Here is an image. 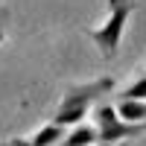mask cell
<instances>
[{
    "mask_svg": "<svg viewBox=\"0 0 146 146\" xmlns=\"http://www.w3.org/2000/svg\"><path fill=\"white\" fill-rule=\"evenodd\" d=\"M62 140H64V126L47 123V126H41V129L35 131V135H32L29 146H58Z\"/></svg>",
    "mask_w": 146,
    "mask_h": 146,
    "instance_id": "8992f818",
    "label": "cell"
},
{
    "mask_svg": "<svg viewBox=\"0 0 146 146\" xmlns=\"http://www.w3.org/2000/svg\"><path fill=\"white\" fill-rule=\"evenodd\" d=\"M96 143H100L96 140V129L88 126V123H79V126H73L64 135V140L58 146H96Z\"/></svg>",
    "mask_w": 146,
    "mask_h": 146,
    "instance_id": "277c9868",
    "label": "cell"
},
{
    "mask_svg": "<svg viewBox=\"0 0 146 146\" xmlns=\"http://www.w3.org/2000/svg\"><path fill=\"white\" fill-rule=\"evenodd\" d=\"M94 117H96V140L100 146H117V143H129L131 137H140L146 131V123L137 126H129L117 117V111L111 105H96L94 108Z\"/></svg>",
    "mask_w": 146,
    "mask_h": 146,
    "instance_id": "3957f363",
    "label": "cell"
},
{
    "mask_svg": "<svg viewBox=\"0 0 146 146\" xmlns=\"http://www.w3.org/2000/svg\"><path fill=\"white\" fill-rule=\"evenodd\" d=\"M6 15H9V12H6V9H0V44L6 41V27H3V21H6Z\"/></svg>",
    "mask_w": 146,
    "mask_h": 146,
    "instance_id": "9c48e42d",
    "label": "cell"
},
{
    "mask_svg": "<svg viewBox=\"0 0 146 146\" xmlns=\"http://www.w3.org/2000/svg\"><path fill=\"white\" fill-rule=\"evenodd\" d=\"M0 146H29V140H23V137H9V140H0Z\"/></svg>",
    "mask_w": 146,
    "mask_h": 146,
    "instance_id": "ba28073f",
    "label": "cell"
},
{
    "mask_svg": "<svg viewBox=\"0 0 146 146\" xmlns=\"http://www.w3.org/2000/svg\"><path fill=\"white\" fill-rule=\"evenodd\" d=\"M111 88H114V76H102V79L67 88L64 96H62V102H58V108H56L53 123L56 126H79L82 117L91 111V105L100 100L102 94H108Z\"/></svg>",
    "mask_w": 146,
    "mask_h": 146,
    "instance_id": "6da1fadb",
    "label": "cell"
},
{
    "mask_svg": "<svg viewBox=\"0 0 146 146\" xmlns=\"http://www.w3.org/2000/svg\"><path fill=\"white\" fill-rule=\"evenodd\" d=\"M126 100H137V102H143V100H146V76H143V79H137L135 85H129Z\"/></svg>",
    "mask_w": 146,
    "mask_h": 146,
    "instance_id": "52a82bcc",
    "label": "cell"
},
{
    "mask_svg": "<svg viewBox=\"0 0 146 146\" xmlns=\"http://www.w3.org/2000/svg\"><path fill=\"white\" fill-rule=\"evenodd\" d=\"M96 146H100V143H96Z\"/></svg>",
    "mask_w": 146,
    "mask_h": 146,
    "instance_id": "8fae6325",
    "label": "cell"
},
{
    "mask_svg": "<svg viewBox=\"0 0 146 146\" xmlns=\"http://www.w3.org/2000/svg\"><path fill=\"white\" fill-rule=\"evenodd\" d=\"M108 9H111L108 21L100 29H91L88 35L94 38V44L100 47V53L105 58H114L117 47H120V38H123V29H126V21L135 12V0H108Z\"/></svg>",
    "mask_w": 146,
    "mask_h": 146,
    "instance_id": "7a4b0ae2",
    "label": "cell"
},
{
    "mask_svg": "<svg viewBox=\"0 0 146 146\" xmlns=\"http://www.w3.org/2000/svg\"><path fill=\"white\" fill-rule=\"evenodd\" d=\"M117 146H126V143H117Z\"/></svg>",
    "mask_w": 146,
    "mask_h": 146,
    "instance_id": "30bf717a",
    "label": "cell"
},
{
    "mask_svg": "<svg viewBox=\"0 0 146 146\" xmlns=\"http://www.w3.org/2000/svg\"><path fill=\"white\" fill-rule=\"evenodd\" d=\"M117 117L129 126H137V123H146V102H137V100H123L117 108Z\"/></svg>",
    "mask_w": 146,
    "mask_h": 146,
    "instance_id": "5b68a950",
    "label": "cell"
}]
</instances>
